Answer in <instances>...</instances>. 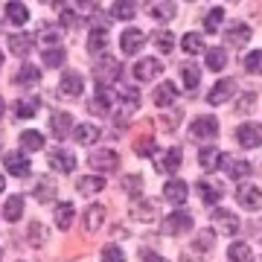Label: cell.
Returning <instances> with one entry per match:
<instances>
[{
    "mask_svg": "<svg viewBox=\"0 0 262 262\" xmlns=\"http://www.w3.org/2000/svg\"><path fill=\"white\" fill-rule=\"evenodd\" d=\"M96 82H99V88H111V84L120 82V76H122V64L117 61L114 56H99V61H96Z\"/></svg>",
    "mask_w": 262,
    "mask_h": 262,
    "instance_id": "1",
    "label": "cell"
},
{
    "mask_svg": "<svg viewBox=\"0 0 262 262\" xmlns=\"http://www.w3.org/2000/svg\"><path fill=\"white\" fill-rule=\"evenodd\" d=\"M114 105H117L114 108V120L120 125H125V120L140 108V96H137V91H122L120 96H114Z\"/></svg>",
    "mask_w": 262,
    "mask_h": 262,
    "instance_id": "2",
    "label": "cell"
},
{
    "mask_svg": "<svg viewBox=\"0 0 262 262\" xmlns=\"http://www.w3.org/2000/svg\"><path fill=\"white\" fill-rule=\"evenodd\" d=\"M181 160H184V151L178 146H172L166 151H155V169L160 175H175L181 169Z\"/></svg>",
    "mask_w": 262,
    "mask_h": 262,
    "instance_id": "3",
    "label": "cell"
},
{
    "mask_svg": "<svg viewBox=\"0 0 262 262\" xmlns=\"http://www.w3.org/2000/svg\"><path fill=\"white\" fill-rule=\"evenodd\" d=\"M189 227H192V215H189L187 210H175V213L163 215L160 230H163L166 236H181V233H187Z\"/></svg>",
    "mask_w": 262,
    "mask_h": 262,
    "instance_id": "4",
    "label": "cell"
},
{
    "mask_svg": "<svg viewBox=\"0 0 262 262\" xmlns=\"http://www.w3.org/2000/svg\"><path fill=\"white\" fill-rule=\"evenodd\" d=\"M236 140L242 149H256L262 146V122H242L236 128Z\"/></svg>",
    "mask_w": 262,
    "mask_h": 262,
    "instance_id": "5",
    "label": "cell"
},
{
    "mask_svg": "<svg viewBox=\"0 0 262 262\" xmlns=\"http://www.w3.org/2000/svg\"><path fill=\"white\" fill-rule=\"evenodd\" d=\"M219 134V120L215 117H195L192 120V125H189V137L192 140H210V137H215Z\"/></svg>",
    "mask_w": 262,
    "mask_h": 262,
    "instance_id": "6",
    "label": "cell"
},
{
    "mask_svg": "<svg viewBox=\"0 0 262 262\" xmlns=\"http://www.w3.org/2000/svg\"><path fill=\"white\" fill-rule=\"evenodd\" d=\"M88 163H91V169H99V172H114L120 166V155L114 149H94Z\"/></svg>",
    "mask_w": 262,
    "mask_h": 262,
    "instance_id": "7",
    "label": "cell"
},
{
    "mask_svg": "<svg viewBox=\"0 0 262 262\" xmlns=\"http://www.w3.org/2000/svg\"><path fill=\"white\" fill-rule=\"evenodd\" d=\"M3 166L9 169V175H15V178H29L32 175V163H29V158L24 151H9L3 158Z\"/></svg>",
    "mask_w": 262,
    "mask_h": 262,
    "instance_id": "8",
    "label": "cell"
},
{
    "mask_svg": "<svg viewBox=\"0 0 262 262\" xmlns=\"http://www.w3.org/2000/svg\"><path fill=\"white\" fill-rule=\"evenodd\" d=\"M219 166L227 172V178H233V181H245L248 175L253 172V166L248 163V160L242 158H230V155H222V163Z\"/></svg>",
    "mask_w": 262,
    "mask_h": 262,
    "instance_id": "9",
    "label": "cell"
},
{
    "mask_svg": "<svg viewBox=\"0 0 262 262\" xmlns=\"http://www.w3.org/2000/svg\"><path fill=\"white\" fill-rule=\"evenodd\" d=\"M195 189L201 192V201H204L207 207H215L222 198H225V187H222L219 181H213V178H201L195 184Z\"/></svg>",
    "mask_w": 262,
    "mask_h": 262,
    "instance_id": "10",
    "label": "cell"
},
{
    "mask_svg": "<svg viewBox=\"0 0 262 262\" xmlns=\"http://www.w3.org/2000/svg\"><path fill=\"white\" fill-rule=\"evenodd\" d=\"M210 222L215 225V230L225 236H233L236 230H239V219H236L230 210H222V207H215L213 213H210Z\"/></svg>",
    "mask_w": 262,
    "mask_h": 262,
    "instance_id": "11",
    "label": "cell"
},
{
    "mask_svg": "<svg viewBox=\"0 0 262 262\" xmlns=\"http://www.w3.org/2000/svg\"><path fill=\"white\" fill-rule=\"evenodd\" d=\"M236 201H239V207L256 213V210H262V189L251 187V184H242V187L236 189Z\"/></svg>",
    "mask_w": 262,
    "mask_h": 262,
    "instance_id": "12",
    "label": "cell"
},
{
    "mask_svg": "<svg viewBox=\"0 0 262 262\" xmlns=\"http://www.w3.org/2000/svg\"><path fill=\"white\" fill-rule=\"evenodd\" d=\"M61 38H64V29L56 27V24H41V29H38V44L44 50L61 47Z\"/></svg>",
    "mask_w": 262,
    "mask_h": 262,
    "instance_id": "13",
    "label": "cell"
},
{
    "mask_svg": "<svg viewBox=\"0 0 262 262\" xmlns=\"http://www.w3.org/2000/svg\"><path fill=\"white\" fill-rule=\"evenodd\" d=\"M160 73H163V61L160 58H140L134 64V79L137 82H149V79H155Z\"/></svg>",
    "mask_w": 262,
    "mask_h": 262,
    "instance_id": "14",
    "label": "cell"
},
{
    "mask_svg": "<svg viewBox=\"0 0 262 262\" xmlns=\"http://www.w3.org/2000/svg\"><path fill=\"white\" fill-rule=\"evenodd\" d=\"M50 131H53L56 140H64L67 134H73V117L67 111H56L50 117Z\"/></svg>",
    "mask_w": 262,
    "mask_h": 262,
    "instance_id": "15",
    "label": "cell"
},
{
    "mask_svg": "<svg viewBox=\"0 0 262 262\" xmlns=\"http://www.w3.org/2000/svg\"><path fill=\"white\" fill-rule=\"evenodd\" d=\"M187 195H189V187H187V181H178V178H172L163 187V198H166L169 204H175V207H181V204H187Z\"/></svg>",
    "mask_w": 262,
    "mask_h": 262,
    "instance_id": "16",
    "label": "cell"
},
{
    "mask_svg": "<svg viewBox=\"0 0 262 262\" xmlns=\"http://www.w3.org/2000/svg\"><path fill=\"white\" fill-rule=\"evenodd\" d=\"M225 41H227V47H233V50H242L248 41H251V27L248 24H233V27H227L225 32Z\"/></svg>",
    "mask_w": 262,
    "mask_h": 262,
    "instance_id": "17",
    "label": "cell"
},
{
    "mask_svg": "<svg viewBox=\"0 0 262 262\" xmlns=\"http://www.w3.org/2000/svg\"><path fill=\"white\" fill-rule=\"evenodd\" d=\"M146 44V35H143L140 29H122L120 35V50L125 56H134V53H140V47Z\"/></svg>",
    "mask_w": 262,
    "mask_h": 262,
    "instance_id": "18",
    "label": "cell"
},
{
    "mask_svg": "<svg viewBox=\"0 0 262 262\" xmlns=\"http://www.w3.org/2000/svg\"><path fill=\"white\" fill-rule=\"evenodd\" d=\"M47 160H50V166L58 169V172H73V169H76V155L70 149H61V146L50 151Z\"/></svg>",
    "mask_w": 262,
    "mask_h": 262,
    "instance_id": "19",
    "label": "cell"
},
{
    "mask_svg": "<svg viewBox=\"0 0 262 262\" xmlns=\"http://www.w3.org/2000/svg\"><path fill=\"white\" fill-rule=\"evenodd\" d=\"M88 111L94 114V117H108V114L114 111V96L105 91V88H99V94L88 102Z\"/></svg>",
    "mask_w": 262,
    "mask_h": 262,
    "instance_id": "20",
    "label": "cell"
},
{
    "mask_svg": "<svg viewBox=\"0 0 262 262\" xmlns=\"http://www.w3.org/2000/svg\"><path fill=\"white\" fill-rule=\"evenodd\" d=\"M233 91H236V82H233V79H222V82H219L213 91H210L207 102H210V105H225L227 99H233Z\"/></svg>",
    "mask_w": 262,
    "mask_h": 262,
    "instance_id": "21",
    "label": "cell"
},
{
    "mask_svg": "<svg viewBox=\"0 0 262 262\" xmlns=\"http://www.w3.org/2000/svg\"><path fill=\"white\" fill-rule=\"evenodd\" d=\"M105 222V207L102 204H91L88 210H84L82 215V227H84V233H94V230H99Z\"/></svg>",
    "mask_w": 262,
    "mask_h": 262,
    "instance_id": "22",
    "label": "cell"
},
{
    "mask_svg": "<svg viewBox=\"0 0 262 262\" xmlns=\"http://www.w3.org/2000/svg\"><path fill=\"white\" fill-rule=\"evenodd\" d=\"M61 94L64 96H70V99H76V96H82L84 94V82H82V76L76 73V70H70V73H64L61 76Z\"/></svg>",
    "mask_w": 262,
    "mask_h": 262,
    "instance_id": "23",
    "label": "cell"
},
{
    "mask_svg": "<svg viewBox=\"0 0 262 262\" xmlns=\"http://www.w3.org/2000/svg\"><path fill=\"white\" fill-rule=\"evenodd\" d=\"M73 140L79 146H94L99 140V128L94 122H79V125H73Z\"/></svg>",
    "mask_w": 262,
    "mask_h": 262,
    "instance_id": "24",
    "label": "cell"
},
{
    "mask_svg": "<svg viewBox=\"0 0 262 262\" xmlns=\"http://www.w3.org/2000/svg\"><path fill=\"white\" fill-rule=\"evenodd\" d=\"M175 99H178V88L172 82H163V84L155 88V105H158V108H172Z\"/></svg>",
    "mask_w": 262,
    "mask_h": 262,
    "instance_id": "25",
    "label": "cell"
},
{
    "mask_svg": "<svg viewBox=\"0 0 262 262\" xmlns=\"http://www.w3.org/2000/svg\"><path fill=\"white\" fill-rule=\"evenodd\" d=\"M56 227L58 230H70V225H73L76 219V207L70 204V201H61V204H56Z\"/></svg>",
    "mask_w": 262,
    "mask_h": 262,
    "instance_id": "26",
    "label": "cell"
},
{
    "mask_svg": "<svg viewBox=\"0 0 262 262\" xmlns=\"http://www.w3.org/2000/svg\"><path fill=\"white\" fill-rule=\"evenodd\" d=\"M32 44H35V38L27 35V32H18V35L9 38V50L15 53V56H20V58H27L29 53H32Z\"/></svg>",
    "mask_w": 262,
    "mask_h": 262,
    "instance_id": "27",
    "label": "cell"
},
{
    "mask_svg": "<svg viewBox=\"0 0 262 262\" xmlns=\"http://www.w3.org/2000/svg\"><path fill=\"white\" fill-rule=\"evenodd\" d=\"M76 189L82 195H94V192H102L105 189V178L102 175H84V178L76 181Z\"/></svg>",
    "mask_w": 262,
    "mask_h": 262,
    "instance_id": "28",
    "label": "cell"
},
{
    "mask_svg": "<svg viewBox=\"0 0 262 262\" xmlns=\"http://www.w3.org/2000/svg\"><path fill=\"white\" fill-rule=\"evenodd\" d=\"M88 50L94 53V56H105V50H108V29L105 27H96L88 38Z\"/></svg>",
    "mask_w": 262,
    "mask_h": 262,
    "instance_id": "29",
    "label": "cell"
},
{
    "mask_svg": "<svg viewBox=\"0 0 262 262\" xmlns=\"http://www.w3.org/2000/svg\"><path fill=\"white\" fill-rule=\"evenodd\" d=\"M38 108H41V99H38V96L18 99V105H15V117H18V120H32V117L38 114Z\"/></svg>",
    "mask_w": 262,
    "mask_h": 262,
    "instance_id": "30",
    "label": "cell"
},
{
    "mask_svg": "<svg viewBox=\"0 0 262 262\" xmlns=\"http://www.w3.org/2000/svg\"><path fill=\"white\" fill-rule=\"evenodd\" d=\"M24 215V195H9L6 204H3V219L6 222H18Z\"/></svg>",
    "mask_w": 262,
    "mask_h": 262,
    "instance_id": "31",
    "label": "cell"
},
{
    "mask_svg": "<svg viewBox=\"0 0 262 262\" xmlns=\"http://www.w3.org/2000/svg\"><path fill=\"white\" fill-rule=\"evenodd\" d=\"M6 18H9L15 27H24L29 20V9L24 3H18V0H12V3H6Z\"/></svg>",
    "mask_w": 262,
    "mask_h": 262,
    "instance_id": "32",
    "label": "cell"
},
{
    "mask_svg": "<svg viewBox=\"0 0 262 262\" xmlns=\"http://www.w3.org/2000/svg\"><path fill=\"white\" fill-rule=\"evenodd\" d=\"M227 259L230 262H253V251L248 242H233L230 251H227Z\"/></svg>",
    "mask_w": 262,
    "mask_h": 262,
    "instance_id": "33",
    "label": "cell"
},
{
    "mask_svg": "<svg viewBox=\"0 0 262 262\" xmlns=\"http://www.w3.org/2000/svg\"><path fill=\"white\" fill-rule=\"evenodd\" d=\"M181 79H184V88H187V91H195L198 82H201V70H198L192 61H187V64L181 67Z\"/></svg>",
    "mask_w": 262,
    "mask_h": 262,
    "instance_id": "34",
    "label": "cell"
},
{
    "mask_svg": "<svg viewBox=\"0 0 262 262\" xmlns=\"http://www.w3.org/2000/svg\"><path fill=\"white\" fill-rule=\"evenodd\" d=\"M198 163H201L204 169H219L222 155H219V149H215V146H204V149L198 151Z\"/></svg>",
    "mask_w": 262,
    "mask_h": 262,
    "instance_id": "35",
    "label": "cell"
},
{
    "mask_svg": "<svg viewBox=\"0 0 262 262\" xmlns=\"http://www.w3.org/2000/svg\"><path fill=\"white\" fill-rule=\"evenodd\" d=\"M111 15L120 20H131L134 15H137V3H131V0H117L111 6Z\"/></svg>",
    "mask_w": 262,
    "mask_h": 262,
    "instance_id": "36",
    "label": "cell"
},
{
    "mask_svg": "<svg viewBox=\"0 0 262 262\" xmlns=\"http://www.w3.org/2000/svg\"><path fill=\"white\" fill-rule=\"evenodd\" d=\"M175 12H178V6L175 3H149V15L158 20H172L175 18Z\"/></svg>",
    "mask_w": 262,
    "mask_h": 262,
    "instance_id": "37",
    "label": "cell"
},
{
    "mask_svg": "<svg viewBox=\"0 0 262 262\" xmlns=\"http://www.w3.org/2000/svg\"><path fill=\"white\" fill-rule=\"evenodd\" d=\"M207 67L213 70V73H219V70H225V64H227V53H225V47H213L210 53H207Z\"/></svg>",
    "mask_w": 262,
    "mask_h": 262,
    "instance_id": "38",
    "label": "cell"
},
{
    "mask_svg": "<svg viewBox=\"0 0 262 262\" xmlns=\"http://www.w3.org/2000/svg\"><path fill=\"white\" fill-rule=\"evenodd\" d=\"M38 79H41V70H38L35 64H24L15 73V84H35Z\"/></svg>",
    "mask_w": 262,
    "mask_h": 262,
    "instance_id": "39",
    "label": "cell"
},
{
    "mask_svg": "<svg viewBox=\"0 0 262 262\" xmlns=\"http://www.w3.org/2000/svg\"><path fill=\"white\" fill-rule=\"evenodd\" d=\"M20 146L27 151L44 149V134H41V131H24V134H20Z\"/></svg>",
    "mask_w": 262,
    "mask_h": 262,
    "instance_id": "40",
    "label": "cell"
},
{
    "mask_svg": "<svg viewBox=\"0 0 262 262\" xmlns=\"http://www.w3.org/2000/svg\"><path fill=\"white\" fill-rule=\"evenodd\" d=\"M32 192H35V198L41 201V204H44V201H53V198H56V184H53V181H47V178H41L35 184V189H32Z\"/></svg>",
    "mask_w": 262,
    "mask_h": 262,
    "instance_id": "41",
    "label": "cell"
},
{
    "mask_svg": "<svg viewBox=\"0 0 262 262\" xmlns=\"http://www.w3.org/2000/svg\"><path fill=\"white\" fill-rule=\"evenodd\" d=\"M181 44H184V50H187L189 56H198V53H207V50H204V38L198 35V32H187Z\"/></svg>",
    "mask_w": 262,
    "mask_h": 262,
    "instance_id": "42",
    "label": "cell"
},
{
    "mask_svg": "<svg viewBox=\"0 0 262 262\" xmlns=\"http://www.w3.org/2000/svg\"><path fill=\"white\" fill-rule=\"evenodd\" d=\"M213 245H215V230H198L195 233V242H192V248L195 251H213Z\"/></svg>",
    "mask_w": 262,
    "mask_h": 262,
    "instance_id": "43",
    "label": "cell"
},
{
    "mask_svg": "<svg viewBox=\"0 0 262 262\" xmlns=\"http://www.w3.org/2000/svg\"><path fill=\"white\" fill-rule=\"evenodd\" d=\"M151 41H155V47H158L160 53H172V47H175V38H172V32H169V29H158Z\"/></svg>",
    "mask_w": 262,
    "mask_h": 262,
    "instance_id": "44",
    "label": "cell"
},
{
    "mask_svg": "<svg viewBox=\"0 0 262 262\" xmlns=\"http://www.w3.org/2000/svg\"><path fill=\"white\" fill-rule=\"evenodd\" d=\"M245 70H248L251 76H262V50L245 56Z\"/></svg>",
    "mask_w": 262,
    "mask_h": 262,
    "instance_id": "45",
    "label": "cell"
},
{
    "mask_svg": "<svg viewBox=\"0 0 262 262\" xmlns=\"http://www.w3.org/2000/svg\"><path fill=\"white\" fill-rule=\"evenodd\" d=\"M222 20H225V9H222V6H215V9L204 18V29H207V32H219Z\"/></svg>",
    "mask_w": 262,
    "mask_h": 262,
    "instance_id": "46",
    "label": "cell"
},
{
    "mask_svg": "<svg viewBox=\"0 0 262 262\" xmlns=\"http://www.w3.org/2000/svg\"><path fill=\"white\" fill-rule=\"evenodd\" d=\"M122 189H125L131 198H137L140 189H143V178L140 175H125V178H122Z\"/></svg>",
    "mask_w": 262,
    "mask_h": 262,
    "instance_id": "47",
    "label": "cell"
},
{
    "mask_svg": "<svg viewBox=\"0 0 262 262\" xmlns=\"http://www.w3.org/2000/svg\"><path fill=\"white\" fill-rule=\"evenodd\" d=\"M131 213H134V219L151 222V219H155V204H151V201H140V204H134V207H131Z\"/></svg>",
    "mask_w": 262,
    "mask_h": 262,
    "instance_id": "48",
    "label": "cell"
},
{
    "mask_svg": "<svg viewBox=\"0 0 262 262\" xmlns=\"http://www.w3.org/2000/svg\"><path fill=\"white\" fill-rule=\"evenodd\" d=\"M41 58H44V64H47V67H61V64H64V50H61V47L44 50V53H41Z\"/></svg>",
    "mask_w": 262,
    "mask_h": 262,
    "instance_id": "49",
    "label": "cell"
},
{
    "mask_svg": "<svg viewBox=\"0 0 262 262\" xmlns=\"http://www.w3.org/2000/svg\"><path fill=\"white\" fill-rule=\"evenodd\" d=\"M134 151H137L140 158H149V155H155L158 149H155V140L146 134V137H137V143H134Z\"/></svg>",
    "mask_w": 262,
    "mask_h": 262,
    "instance_id": "50",
    "label": "cell"
},
{
    "mask_svg": "<svg viewBox=\"0 0 262 262\" xmlns=\"http://www.w3.org/2000/svg\"><path fill=\"white\" fill-rule=\"evenodd\" d=\"M102 262H125V253H122V248H117V245H105Z\"/></svg>",
    "mask_w": 262,
    "mask_h": 262,
    "instance_id": "51",
    "label": "cell"
},
{
    "mask_svg": "<svg viewBox=\"0 0 262 262\" xmlns=\"http://www.w3.org/2000/svg\"><path fill=\"white\" fill-rule=\"evenodd\" d=\"M44 239H50V233H47L41 225H32V227H29V242L35 245V248H38V245H44Z\"/></svg>",
    "mask_w": 262,
    "mask_h": 262,
    "instance_id": "52",
    "label": "cell"
},
{
    "mask_svg": "<svg viewBox=\"0 0 262 262\" xmlns=\"http://www.w3.org/2000/svg\"><path fill=\"white\" fill-rule=\"evenodd\" d=\"M61 27H76L73 9H64V3H61Z\"/></svg>",
    "mask_w": 262,
    "mask_h": 262,
    "instance_id": "53",
    "label": "cell"
},
{
    "mask_svg": "<svg viewBox=\"0 0 262 262\" xmlns=\"http://www.w3.org/2000/svg\"><path fill=\"white\" fill-rule=\"evenodd\" d=\"M143 262H166L160 253H151V251H143Z\"/></svg>",
    "mask_w": 262,
    "mask_h": 262,
    "instance_id": "54",
    "label": "cell"
},
{
    "mask_svg": "<svg viewBox=\"0 0 262 262\" xmlns=\"http://www.w3.org/2000/svg\"><path fill=\"white\" fill-rule=\"evenodd\" d=\"M251 99H253V94H245V96H242V105H239V108H242V111H248V108H251Z\"/></svg>",
    "mask_w": 262,
    "mask_h": 262,
    "instance_id": "55",
    "label": "cell"
},
{
    "mask_svg": "<svg viewBox=\"0 0 262 262\" xmlns=\"http://www.w3.org/2000/svg\"><path fill=\"white\" fill-rule=\"evenodd\" d=\"M3 189H6V178H3V175H0V192H3Z\"/></svg>",
    "mask_w": 262,
    "mask_h": 262,
    "instance_id": "56",
    "label": "cell"
},
{
    "mask_svg": "<svg viewBox=\"0 0 262 262\" xmlns=\"http://www.w3.org/2000/svg\"><path fill=\"white\" fill-rule=\"evenodd\" d=\"M3 111H6V102H3V99H0V117H3Z\"/></svg>",
    "mask_w": 262,
    "mask_h": 262,
    "instance_id": "57",
    "label": "cell"
},
{
    "mask_svg": "<svg viewBox=\"0 0 262 262\" xmlns=\"http://www.w3.org/2000/svg\"><path fill=\"white\" fill-rule=\"evenodd\" d=\"M0 67H3V53H0Z\"/></svg>",
    "mask_w": 262,
    "mask_h": 262,
    "instance_id": "58",
    "label": "cell"
},
{
    "mask_svg": "<svg viewBox=\"0 0 262 262\" xmlns=\"http://www.w3.org/2000/svg\"><path fill=\"white\" fill-rule=\"evenodd\" d=\"M259 242H262V239H259Z\"/></svg>",
    "mask_w": 262,
    "mask_h": 262,
    "instance_id": "59",
    "label": "cell"
},
{
    "mask_svg": "<svg viewBox=\"0 0 262 262\" xmlns=\"http://www.w3.org/2000/svg\"><path fill=\"white\" fill-rule=\"evenodd\" d=\"M259 262H262V259H259Z\"/></svg>",
    "mask_w": 262,
    "mask_h": 262,
    "instance_id": "60",
    "label": "cell"
}]
</instances>
